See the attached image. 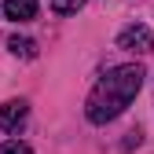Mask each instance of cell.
<instances>
[{"label": "cell", "mask_w": 154, "mask_h": 154, "mask_svg": "<svg viewBox=\"0 0 154 154\" xmlns=\"http://www.w3.org/2000/svg\"><path fill=\"white\" fill-rule=\"evenodd\" d=\"M143 77L147 73L136 63H125V66L106 70L99 81H95V88L88 92V99H85V118L92 125H106L114 118H121V114L128 110V103L140 95Z\"/></svg>", "instance_id": "cell-1"}, {"label": "cell", "mask_w": 154, "mask_h": 154, "mask_svg": "<svg viewBox=\"0 0 154 154\" xmlns=\"http://www.w3.org/2000/svg\"><path fill=\"white\" fill-rule=\"evenodd\" d=\"M118 48L121 51H140V55H147V51H154V33L143 22H132V26H125L118 33Z\"/></svg>", "instance_id": "cell-2"}, {"label": "cell", "mask_w": 154, "mask_h": 154, "mask_svg": "<svg viewBox=\"0 0 154 154\" xmlns=\"http://www.w3.org/2000/svg\"><path fill=\"white\" fill-rule=\"evenodd\" d=\"M26 118H29V103L26 99H8L0 106V128L4 132H18L26 125Z\"/></svg>", "instance_id": "cell-3"}, {"label": "cell", "mask_w": 154, "mask_h": 154, "mask_svg": "<svg viewBox=\"0 0 154 154\" xmlns=\"http://www.w3.org/2000/svg\"><path fill=\"white\" fill-rule=\"evenodd\" d=\"M4 15L11 22H29L37 18V0H4Z\"/></svg>", "instance_id": "cell-4"}, {"label": "cell", "mask_w": 154, "mask_h": 154, "mask_svg": "<svg viewBox=\"0 0 154 154\" xmlns=\"http://www.w3.org/2000/svg\"><path fill=\"white\" fill-rule=\"evenodd\" d=\"M8 48H11L15 55H22V59H33V55H37V44L29 41V37H11Z\"/></svg>", "instance_id": "cell-5"}, {"label": "cell", "mask_w": 154, "mask_h": 154, "mask_svg": "<svg viewBox=\"0 0 154 154\" xmlns=\"http://www.w3.org/2000/svg\"><path fill=\"white\" fill-rule=\"evenodd\" d=\"M85 8V0H51V11L55 15H77Z\"/></svg>", "instance_id": "cell-6"}, {"label": "cell", "mask_w": 154, "mask_h": 154, "mask_svg": "<svg viewBox=\"0 0 154 154\" xmlns=\"http://www.w3.org/2000/svg\"><path fill=\"white\" fill-rule=\"evenodd\" d=\"M0 154H33V150L22 140H8V143H0Z\"/></svg>", "instance_id": "cell-7"}]
</instances>
